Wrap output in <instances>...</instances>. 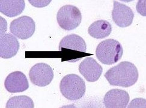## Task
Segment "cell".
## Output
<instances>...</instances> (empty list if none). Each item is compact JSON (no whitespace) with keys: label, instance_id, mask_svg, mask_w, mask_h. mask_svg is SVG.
Wrapping results in <instances>:
<instances>
[{"label":"cell","instance_id":"3957f363","mask_svg":"<svg viewBox=\"0 0 146 108\" xmlns=\"http://www.w3.org/2000/svg\"><path fill=\"white\" fill-rule=\"evenodd\" d=\"M60 89L67 99L77 100L85 94L86 87L85 82L80 76L76 74H69L61 79Z\"/></svg>","mask_w":146,"mask_h":108},{"label":"cell","instance_id":"6da1fadb","mask_svg":"<svg viewBox=\"0 0 146 108\" xmlns=\"http://www.w3.org/2000/svg\"><path fill=\"white\" fill-rule=\"evenodd\" d=\"M104 76L111 85L128 88L137 83L139 74L134 64L123 61L111 68L105 73Z\"/></svg>","mask_w":146,"mask_h":108},{"label":"cell","instance_id":"8fae6325","mask_svg":"<svg viewBox=\"0 0 146 108\" xmlns=\"http://www.w3.org/2000/svg\"><path fill=\"white\" fill-rule=\"evenodd\" d=\"M130 97L126 91L113 89L106 93L104 104L107 108H125L129 102Z\"/></svg>","mask_w":146,"mask_h":108},{"label":"cell","instance_id":"4fadbf2b","mask_svg":"<svg viewBox=\"0 0 146 108\" xmlns=\"http://www.w3.org/2000/svg\"><path fill=\"white\" fill-rule=\"evenodd\" d=\"M63 48L86 52L87 45L86 42L81 37L72 34L65 36L61 39L59 44L58 49L61 50Z\"/></svg>","mask_w":146,"mask_h":108},{"label":"cell","instance_id":"e0dca14e","mask_svg":"<svg viewBox=\"0 0 146 108\" xmlns=\"http://www.w3.org/2000/svg\"><path fill=\"white\" fill-rule=\"evenodd\" d=\"M29 3L32 4L34 7H44L48 5L51 1H32V0H29Z\"/></svg>","mask_w":146,"mask_h":108},{"label":"cell","instance_id":"9a60e30c","mask_svg":"<svg viewBox=\"0 0 146 108\" xmlns=\"http://www.w3.org/2000/svg\"><path fill=\"white\" fill-rule=\"evenodd\" d=\"M7 108H33L35 104L33 100L27 95L15 96L10 98L7 102Z\"/></svg>","mask_w":146,"mask_h":108},{"label":"cell","instance_id":"7a4b0ae2","mask_svg":"<svg viewBox=\"0 0 146 108\" xmlns=\"http://www.w3.org/2000/svg\"><path fill=\"white\" fill-rule=\"evenodd\" d=\"M123 54L121 44L114 39L101 42L96 48L97 58L106 65H112L121 60Z\"/></svg>","mask_w":146,"mask_h":108},{"label":"cell","instance_id":"2e32d148","mask_svg":"<svg viewBox=\"0 0 146 108\" xmlns=\"http://www.w3.org/2000/svg\"><path fill=\"white\" fill-rule=\"evenodd\" d=\"M127 107H146V100L142 98L135 99L128 105Z\"/></svg>","mask_w":146,"mask_h":108},{"label":"cell","instance_id":"30bf717a","mask_svg":"<svg viewBox=\"0 0 146 108\" xmlns=\"http://www.w3.org/2000/svg\"><path fill=\"white\" fill-rule=\"evenodd\" d=\"M79 71L88 82H94L100 78L103 69L94 58L87 57L80 63Z\"/></svg>","mask_w":146,"mask_h":108},{"label":"cell","instance_id":"8992f818","mask_svg":"<svg viewBox=\"0 0 146 108\" xmlns=\"http://www.w3.org/2000/svg\"><path fill=\"white\" fill-rule=\"evenodd\" d=\"M35 30V21L28 16H21L13 20L10 25L11 33L21 40H26L32 37Z\"/></svg>","mask_w":146,"mask_h":108},{"label":"cell","instance_id":"52a82bcc","mask_svg":"<svg viewBox=\"0 0 146 108\" xmlns=\"http://www.w3.org/2000/svg\"><path fill=\"white\" fill-rule=\"evenodd\" d=\"M29 77L31 82L36 86L46 87L52 82L54 72L51 67L46 63H38L33 66L30 70Z\"/></svg>","mask_w":146,"mask_h":108},{"label":"cell","instance_id":"ac0fdd59","mask_svg":"<svg viewBox=\"0 0 146 108\" xmlns=\"http://www.w3.org/2000/svg\"><path fill=\"white\" fill-rule=\"evenodd\" d=\"M137 9L139 13L145 16V1H139L137 4Z\"/></svg>","mask_w":146,"mask_h":108},{"label":"cell","instance_id":"9c48e42d","mask_svg":"<svg viewBox=\"0 0 146 108\" xmlns=\"http://www.w3.org/2000/svg\"><path fill=\"white\" fill-rule=\"evenodd\" d=\"M4 87L9 93H22L29 88V83L24 73L16 71L10 73L5 78Z\"/></svg>","mask_w":146,"mask_h":108},{"label":"cell","instance_id":"277c9868","mask_svg":"<svg viewBox=\"0 0 146 108\" xmlns=\"http://www.w3.org/2000/svg\"><path fill=\"white\" fill-rule=\"evenodd\" d=\"M7 21L0 17V57L9 59L15 56L19 49V43L16 37L10 33H6Z\"/></svg>","mask_w":146,"mask_h":108},{"label":"cell","instance_id":"7c38bea8","mask_svg":"<svg viewBox=\"0 0 146 108\" xmlns=\"http://www.w3.org/2000/svg\"><path fill=\"white\" fill-rule=\"evenodd\" d=\"M25 6L24 0H1L0 12L10 18L21 15Z\"/></svg>","mask_w":146,"mask_h":108},{"label":"cell","instance_id":"5b68a950","mask_svg":"<svg viewBox=\"0 0 146 108\" xmlns=\"http://www.w3.org/2000/svg\"><path fill=\"white\" fill-rule=\"evenodd\" d=\"M57 21L61 28L66 31H70L80 25L82 15L79 9L75 5H65L58 11Z\"/></svg>","mask_w":146,"mask_h":108},{"label":"cell","instance_id":"5bb4252c","mask_svg":"<svg viewBox=\"0 0 146 108\" xmlns=\"http://www.w3.org/2000/svg\"><path fill=\"white\" fill-rule=\"evenodd\" d=\"M111 31V24L105 20H98L94 22L88 29L89 34L97 39H102L109 36Z\"/></svg>","mask_w":146,"mask_h":108},{"label":"cell","instance_id":"ba28073f","mask_svg":"<svg viewBox=\"0 0 146 108\" xmlns=\"http://www.w3.org/2000/svg\"><path fill=\"white\" fill-rule=\"evenodd\" d=\"M133 18V12L129 7L116 1H114L112 18L117 26L121 28L129 27L132 24Z\"/></svg>","mask_w":146,"mask_h":108}]
</instances>
